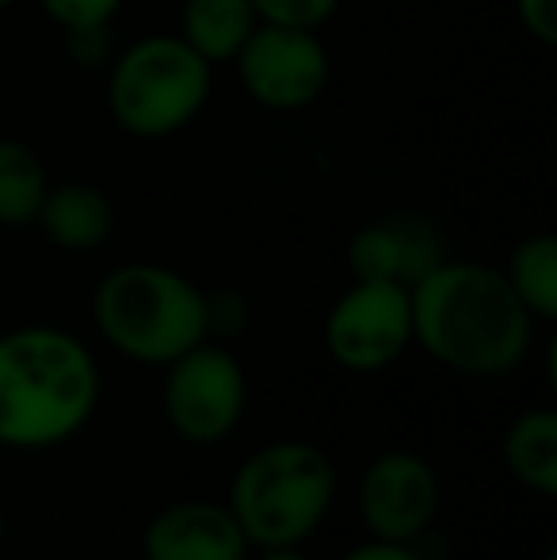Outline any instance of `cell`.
Wrapping results in <instances>:
<instances>
[{"mask_svg":"<svg viewBox=\"0 0 557 560\" xmlns=\"http://www.w3.org/2000/svg\"><path fill=\"white\" fill-rule=\"evenodd\" d=\"M260 23H282V27L317 31L336 15L340 0H253Z\"/></svg>","mask_w":557,"mask_h":560,"instance_id":"cell-17","label":"cell"},{"mask_svg":"<svg viewBox=\"0 0 557 560\" xmlns=\"http://www.w3.org/2000/svg\"><path fill=\"white\" fill-rule=\"evenodd\" d=\"M100 362L73 332L23 325L0 336V446L50 450L100 405Z\"/></svg>","mask_w":557,"mask_h":560,"instance_id":"cell-2","label":"cell"},{"mask_svg":"<svg viewBox=\"0 0 557 560\" xmlns=\"http://www.w3.org/2000/svg\"><path fill=\"white\" fill-rule=\"evenodd\" d=\"M66 35V54L81 69L104 66L112 61V27H89V31H61Z\"/></svg>","mask_w":557,"mask_h":560,"instance_id":"cell-20","label":"cell"},{"mask_svg":"<svg viewBox=\"0 0 557 560\" xmlns=\"http://www.w3.org/2000/svg\"><path fill=\"white\" fill-rule=\"evenodd\" d=\"M546 560H557V553H550V557H546Z\"/></svg>","mask_w":557,"mask_h":560,"instance_id":"cell-27","label":"cell"},{"mask_svg":"<svg viewBox=\"0 0 557 560\" xmlns=\"http://www.w3.org/2000/svg\"><path fill=\"white\" fill-rule=\"evenodd\" d=\"M409 298L413 343L459 374H512L535 343V317L523 310L500 267L443 259Z\"/></svg>","mask_w":557,"mask_h":560,"instance_id":"cell-1","label":"cell"},{"mask_svg":"<svg viewBox=\"0 0 557 560\" xmlns=\"http://www.w3.org/2000/svg\"><path fill=\"white\" fill-rule=\"evenodd\" d=\"M214 66L179 35H146L112 58L107 112L138 141H161L187 130L202 115Z\"/></svg>","mask_w":557,"mask_h":560,"instance_id":"cell-5","label":"cell"},{"mask_svg":"<svg viewBox=\"0 0 557 560\" xmlns=\"http://www.w3.org/2000/svg\"><path fill=\"white\" fill-rule=\"evenodd\" d=\"M92 320L107 347L141 366H169L207 339L202 290L164 264L112 267L92 290Z\"/></svg>","mask_w":557,"mask_h":560,"instance_id":"cell-4","label":"cell"},{"mask_svg":"<svg viewBox=\"0 0 557 560\" xmlns=\"http://www.w3.org/2000/svg\"><path fill=\"white\" fill-rule=\"evenodd\" d=\"M356 508L371 538L413 546L439 515V477L420 454L386 450L359 477Z\"/></svg>","mask_w":557,"mask_h":560,"instance_id":"cell-9","label":"cell"},{"mask_svg":"<svg viewBox=\"0 0 557 560\" xmlns=\"http://www.w3.org/2000/svg\"><path fill=\"white\" fill-rule=\"evenodd\" d=\"M0 538H4V511H0Z\"/></svg>","mask_w":557,"mask_h":560,"instance_id":"cell-25","label":"cell"},{"mask_svg":"<svg viewBox=\"0 0 557 560\" xmlns=\"http://www.w3.org/2000/svg\"><path fill=\"white\" fill-rule=\"evenodd\" d=\"M46 164L27 141L0 138V225L27 229L35 225L38 207L46 199Z\"/></svg>","mask_w":557,"mask_h":560,"instance_id":"cell-15","label":"cell"},{"mask_svg":"<svg viewBox=\"0 0 557 560\" xmlns=\"http://www.w3.org/2000/svg\"><path fill=\"white\" fill-rule=\"evenodd\" d=\"M340 560H420V553L413 546H402V541H363V546H356L351 553H344Z\"/></svg>","mask_w":557,"mask_h":560,"instance_id":"cell-22","label":"cell"},{"mask_svg":"<svg viewBox=\"0 0 557 560\" xmlns=\"http://www.w3.org/2000/svg\"><path fill=\"white\" fill-rule=\"evenodd\" d=\"M15 4V0H0V8H12Z\"/></svg>","mask_w":557,"mask_h":560,"instance_id":"cell-26","label":"cell"},{"mask_svg":"<svg viewBox=\"0 0 557 560\" xmlns=\"http://www.w3.org/2000/svg\"><path fill=\"white\" fill-rule=\"evenodd\" d=\"M443 259V233L420 214H390L367 222L348 244V267L356 282H394L413 290Z\"/></svg>","mask_w":557,"mask_h":560,"instance_id":"cell-10","label":"cell"},{"mask_svg":"<svg viewBox=\"0 0 557 560\" xmlns=\"http://www.w3.org/2000/svg\"><path fill=\"white\" fill-rule=\"evenodd\" d=\"M260 560H313L302 553V546H282V549H264Z\"/></svg>","mask_w":557,"mask_h":560,"instance_id":"cell-23","label":"cell"},{"mask_svg":"<svg viewBox=\"0 0 557 560\" xmlns=\"http://www.w3.org/2000/svg\"><path fill=\"white\" fill-rule=\"evenodd\" d=\"M245 530L225 503L179 500L161 508L141 534L146 560H248Z\"/></svg>","mask_w":557,"mask_h":560,"instance_id":"cell-11","label":"cell"},{"mask_svg":"<svg viewBox=\"0 0 557 560\" xmlns=\"http://www.w3.org/2000/svg\"><path fill=\"white\" fill-rule=\"evenodd\" d=\"M0 66H4V38H0Z\"/></svg>","mask_w":557,"mask_h":560,"instance_id":"cell-24","label":"cell"},{"mask_svg":"<svg viewBox=\"0 0 557 560\" xmlns=\"http://www.w3.org/2000/svg\"><path fill=\"white\" fill-rule=\"evenodd\" d=\"M504 465L523 488L543 500L557 495V412L554 408H531L508 428Z\"/></svg>","mask_w":557,"mask_h":560,"instance_id":"cell-14","label":"cell"},{"mask_svg":"<svg viewBox=\"0 0 557 560\" xmlns=\"http://www.w3.org/2000/svg\"><path fill=\"white\" fill-rule=\"evenodd\" d=\"M325 347L336 366L379 374L413 347V298L394 282H351L325 317Z\"/></svg>","mask_w":557,"mask_h":560,"instance_id":"cell-7","label":"cell"},{"mask_svg":"<svg viewBox=\"0 0 557 560\" xmlns=\"http://www.w3.org/2000/svg\"><path fill=\"white\" fill-rule=\"evenodd\" d=\"M504 279L523 302V310L550 325L557 317V236L535 233L515 244L508 256Z\"/></svg>","mask_w":557,"mask_h":560,"instance_id":"cell-16","label":"cell"},{"mask_svg":"<svg viewBox=\"0 0 557 560\" xmlns=\"http://www.w3.org/2000/svg\"><path fill=\"white\" fill-rule=\"evenodd\" d=\"M336 465L302 439L268 443L241 462L230 485L233 518L253 549L305 546L336 503Z\"/></svg>","mask_w":557,"mask_h":560,"instance_id":"cell-3","label":"cell"},{"mask_svg":"<svg viewBox=\"0 0 557 560\" xmlns=\"http://www.w3.org/2000/svg\"><path fill=\"white\" fill-rule=\"evenodd\" d=\"M43 12L58 23L61 31H89V27H112L119 8L127 0H38Z\"/></svg>","mask_w":557,"mask_h":560,"instance_id":"cell-19","label":"cell"},{"mask_svg":"<svg viewBox=\"0 0 557 560\" xmlns=\"http://www.w3.org/2000/svg\"><path fill=\"white\" fill-rule=\"evenodd\" d=\"M245 405V370L222 343L202 339L164 366V416L184 443L210 446L230 439Z\"/></svg>","mask_w":557,"mask_h":560,"instance_id":"cell-6","label":"cell"},{"mask_svg":"<svg viewBox=\"0 0 557 560\" xmlns=\"http://www.w3.org/2000/svg\"><path fill=\"white\" fill-rule=\"evenodd\" d=\"M523 31L535 43L554 46L557 43V0H512Z\"/></svg>","mask_w":557,"mask_h":560,"instance_id":"cell-21","label":"cell"},{"mask_svg":"<svg viewBox=\"0 0 557 560\" xmlns=\"http://www.w3.org/2000/svg\"><path fill=\"white\" fill-rule=\"evenodd\" d=\"M35 225L61 252H96L115 233V207L104 187L89 179H66L46 187Z\"/></svg>","mask_w":557,"mask_h":560,"instance_id":"cell-12","label":"cell"},{"mask_svg":"<svg viewBox=\"0 0 557 560\" xmlns=\"http://www.w3.org/2000/svg\"><path fill=\"white\" fill-rule=\"evenodd\" d=\"M202 313H207V339L210 336H222L233 339L248 328L253 320V305L241 290H202Z\"/></svg>","mask_w":557,"mask_h":560,"instance_id":"cell-18","label":"cell"},{"mask_svg":"<svg viewBox=\"0 0 557 560\" xmlns=\"http://www.w3.org/2000/svg\"><path fill=\"white\" fill-rule=\"evenodd\" d=\"M237 81L268 112H305L328 84V50L317 31L260 23L233 58Z\"/></svg>","mask_w":557,"mask_h":560,"instance_id":"cell-8","label":"cell"},{"mask_svg":"<svg viewBox=\"0 0 557 560\" xmlns=\"http://www.w3.org/2000/svg\"><path fill=\"white\" fill-rule=\"evenodd\" d=\"M260 27L253 0H184L176 35L210 66L233 61L248 35Z\"/></svg>","mask_w":557,"mask_h":560,"instance_id":"cell-13","label":"cell"}]
</instances>
